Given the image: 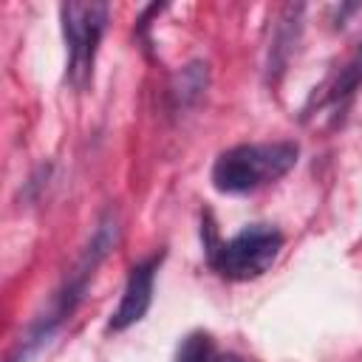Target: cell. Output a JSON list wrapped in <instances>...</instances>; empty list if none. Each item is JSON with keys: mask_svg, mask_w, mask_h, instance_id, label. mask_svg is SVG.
Instances as JSON below:
<instances>
[{"mask_svg": "<svg viewBox=\"0 0 362 362\" xmlns=\"http://www.w3.org/2000/svg\"><path fill=\"white\" fill-rule=\"evenodd\" d=\"M294 141L238 144L218 156L212 167V184L218 192H249L260 184L277 181L297 164Z\"/></svg>", "mask_w": 362, "mask_h": 362, "instance_id": "6da1fadb", "label": "cell"}, {"mask_svg": "<svg viewBox=\"0 0 362 362\" xmlns=\"http://www.w3.org/2000/svg\"><path fill=\"white\" fill-rule=\"evenodd\" d=\"M283 235L274 226L252 223L240 229L232 240L218 243L209 252V263L229 280H252L260 277L280 255Z\"/></svg>", "mask_w": 362, "mask_h": 362, "instance_id": "7a4b0ae2", "label": "cell"}, {"mask_svg": "<svg viewBox=\"0 0 362 362\" xmlns=\"http://www.w3.org/2000/svg\"><path fill=\"white\" fill-rule=\"evenodd\" d=\"M62 34L68 45V79L76 88H85L93 74V57L99 40L107 28L105 3H62Z\"/></svg>", "mask_w": 362, "mask_h": 362, "instance_id": "3957f363", "label": "cell"}, {"mask_svg": "<svg viewBox=\"0 0 362 362\" xmlns=\"http://www.w3.org/2000/svg\"><path fill=\"white\" fill-rule=\"evenodd\" d=\"M156 266H158V260L150 257V260L136 263L130 269L127 283H124V291H122V300H119V305H116V311L110 314V322H107L113 331H124V328L136 325L147 314V308L153 303Z\"/></svg>", "mask_w": 362, "mask_h": 362, "instance_id": "277c9868", "label": "cell"}, {"mask_svg": "<svg viewBox=\"0 0 362 362\" xmlns=\"http://www.w3.org/2000/svg\"><path fill=\"white\" fill-rule=\"evenodd\" d=\"M204 88H206V65L204 62H189L187 68H181V74L175 76V85H173L175 96L184 105L195 102L204 93Z\"/></svg>", "mask_w": 362, "mask_h": 362, "instance_id": "5b68a950", "label": "cell"}, {"mask_svg": "<svg viewBox=\"0 0 362 362\" xmlns=\"http://www.w3.org/2000/svg\"><path fill=\"white\" fill-rule=\"evenodd\" d=\"M175 362H215V351H212V339L204 331H192L181 339Z\"/></svg>", "mask_w": 362, "mask_h": 362, "instance_id": "8992f818", "label": "cell"}]
</instances>
